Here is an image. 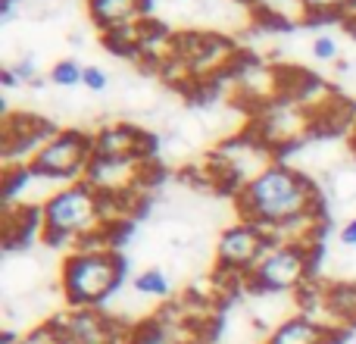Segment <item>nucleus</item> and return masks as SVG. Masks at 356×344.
<instances>
[{"label":"nucleus","mask_w":356,"mask_h":344,"mask_svg":"<svg viewBox=\"0 0 356 344\" xmlns=\"http://www.w3.org/2000/svg\"><path fill=\"white\" fill-rule=\"evenodd\" d=\"M144 22H147V19H144ZM144 22L119 25V29L104 31V47H106V50H113L116 56H141Z\"/></svg>","instance_id":"obj_13"},{"label":"nucleus","mask_w":356,"mask_h":344,"mask_svg":"<svg viewBox=\"0 0 356 344\" xmlns=\"http://www.w3.org/2000/svg\"><path fill=\"white\" fill-rule=\"evenodd\" d=\"M272 247V238L253 222H234L225 232L219 235V244H216V260H219V272L234 276L241 282H247L257 263L263 260V253Z\"/></svg>","instance_id":"obj_6"},{"label":"nucleus","mask_w":356,"mask_h":344,"mask_svg":"<svg viewBox=\"0 0 356 344\" xmlns=\"http://www.w3.org/2000/svg\"><path fill=\"white\" fill-rule=\"evenodd\" d=\"M147 3L150 0H88V13H91V19L97 22L100 31H110V29H119V25L150 19Z\"/></svg>","instance_id":"obj_12"},{"label":"nucleus","mask_w":356,"mask_h":344,"mask_svg":"<svg viewBox=\"0 0 356 344\" xmlns=\"http://www.w3.org/2000/svg\"><path fill=\"white\" fill-rule=\"evenodd\" d=\"M106 81H110V75L100 66H85V72H81V85H85L88 91H104Z\"/></svg>","instance_id":"obj_21"},{"label":"nucleus","mask_w":356,"mask_h":344,"mask_svg":"<svg viewBox=\"0 0 356 344\" xmlns=\"http://www.w3.org/2000/svg\"><path fill=\"white\" fill-rule=\"evenodd\" d=\"M50 329L63 335L69 344H125V332L119 320H113L106 310L66 307L50 316Z\"/></svg>","instance_id":"obj_7"},{"label":"nucleus","mask_w":356,"mask_h":344,"mask_svg":"<svg viewBox=\"0 0 356 344\" xmlns=\"http://www.w3.org/2000/svg\"><path fill=\"white\" fill-rule=\"evenodd\" d=\"M341 244H344V247H356V216L350 222H344V228H341Z\"/></svg>","instance_id":"obj_22"},{"label":"nucleus","mask_w":356,"mask_h":344,"mask_svg":"<svg viewBox=\"0 0 356 344\" xmlns=\"http://www.w3.org/2000/svg\"><path fill=\"white\" fill-rule=\"evenodd\" d=\"M129 260L119 251H69L60 266V291L66 307L104 310L122 288Z\"/></svg>","instance_id":"obj_3"},{"label":"nucleus","mask_w":356,"mask_h":344,"mask_svg":"<svg viewBox=\"0 0 356 344\" xmlns=\"http://www.w3.org/2000/svg\"><path fill=\"white\" fill-rule=\"evenodd\" d=\"M13 72L19 75V81H29V85H35L38 81V63H35V56L31 54H25V56H19L16 63H13Z\"/></svg>","instance_id":"obj_20"},{"label":"nucleus","mask_w":356,"mask_h":344,"mask_svg":"<svg viewBox=\"0 0 356 344\" xmlns=\"http://www.w3.org/2000/svg\"><path fill=\"white\" fill-rule=\"evenodd\" d=\"M81 72H85V66H79L75 60H60L50 66V81L60 88H72L81 85Z\"/></svg>","instance_id":"obj_16"},{"label":"nucleus","mask_w":356,"mask_h":344,"mask_svg":"<svg viewBox=\"0 0 356 344\" xmlns=\"http://www.w3.org/2000/svg\"><path fill=\"white\" fill-rule=\"evenodd\" d=\"M313 56L316 60H322V63L338 60V41H334L332 35H319L313 41Z\"/></svg>","instance_id":"obj_19"},{"label":"nucleus","mask_w":356,"mask_h":344,"mask_svg":"<svg viewBox=\"0 0 356 344\" xmlns=\"http://www.w3.org/2000/svg\"><path fill=\"white\" fill-rule=\"evenodd\" d=\"M234 203H238L241 219L259 226L263 232H272V228L284 226V222L297 219V216L325 210L319 185L307 172L288 166L282 160H275L257 178H250L234 194Z\"/></svg>","instance_id":"obj_1"},{"label":"nucleus","mask_w":356,"mask_h":344,"mask_svg":"<svg viewBox=\"0 0 356 344\" xmlns=\"http://www.w3.org/2000/svg\"><path fill=\"white\" fill-rule=\"evenodd\" d=\"M41 238L50 247H79L81 241H88L91 235L104 232L110 226L106 216V201L94 185H88L85 178L63 185L60 191L47 197L41 203Z\"/></svg>","instance_id":"obj_2"},{"label":"nucleus","mask_w":356,"mask_h":344,"mask_svg":"<svg viewBox=\"0 0 356 344\" xmlns=\"http://www.w3.org/2000/svg\"><path fill=\"white\" fill-rule=\"evenodd\" d=\"M347 29H350L353 35H356V19H350V22H347Z\"/></svg>","instance_id":"obj_25"},{"label":"nucleus","mask_w":356,"mask_h":344,"mask_svg":"<svg viewBox=\"0 0 356 344\" xmlns=\"http://www.w3.org/2000/svg\"><path fill=\"white\" fill-rule=\"evenodd\" d=\"M319 307L325 310V326L356 329V282H332L319 291Z\"/></svg>","instance_id":"obj_11"},{"label":"nucleus","mask_w":356,"mask_h":344,"mask_svg":"<svg viewBox=\"0 0 356 344\" xmlns=\"http://www.w3.org/2000/svg\"><path fill=\"white\" fill-rule=\"evenodd\" d=\"M319 247L303 244H282L272 241V247L263 253L257 269L247 276V288L253 295H288V291H303L313 279Z\"/></svg>","instance_id":"obj_4"},{"label":"nucleus","mask_w":356,"mask_h":344,"mask_svg":"<svg viewBox=\"0 0 356 344\" xmlns=\"http://www.w3.org/2000/svg\"><path fill=\"white\" fill-rule=\"evenodd\" d=\"M54 125L31 113H6L3 119V160L6 166H31L41 148L54 138Z\"/></svg>","instance_id":"obj_8"},{"label":"nucleus","mask_w":356,"mask_h":344,"mask_svg":"<svg viewBox=\"0 0 356 344\" xmlns=\"http://www.w3.org/2000/svg\"><path fill=\"white\" fill-rule=\"evenodd\" d=\"M131 288H135V295H141V297H169L172 295V282H169L166 269H160V266H150V269L138 272Z\"/></svg>","instance_id":"obj_15"},{"label":"nucleus","mask_w":356,"mask_h":344,"mask_svg":"<svg viewBox=\"0 0 356 344\" xmlns=\"http://www.w3.org/2000/svg\"><path fill=\"white\" fill-rule=\"evenodd\" d=\"M350 148H353V154H356V125H353V138H350Z\"/></svg>","instance_id":"obj_24"},{"label":"nucleus","mask_w":356,"mask_h":344,"mask_svg":"<svg viewBox=\"0 0 356 344\" xmlns=\"http://www.w3.org/2000/svg\"><path fill=\"white\" fill-rule=\"evenodd\" d=\"M154 138L135 125H110L94 135V157H135V160H150Z\"/></svg>","instance_id":"obj_9"},{"label":"nucleus","mask_w":356,"mask_h":344,"mask_svg":"<svg viewBox=\"0 0 356 344\" xmlns=\"http://www.w3.org/2000/svg\"><path fill=\"white\" fill-rule=\"evenodd\" d=\"M94 160V135H85L79 129L56 132L41 154L31 160V175L44 182H79L85 178L88 166Z\"/></svg>","instance_id":"obj_5"},{"label":"nucleus","mask_w":356,"mask_h":344,"mask_svg":"<svg viewBox=\"0 0 356 344\" xmlns=\"http://www.w3.org/2000/svg\"><path fill=\"white\" fill-rule=\"evenodd\" d=\"M328 188L334 191L338 197H356V172H350V169H341L338 175H332V185Z\"/></svg>","instance_id":"obj_18"},{"label":"nucleus","mask_w":356,"mask_h":344,"mask_svg":"<svg viewBox=\"0 0 356 344\" xmlns=\"http://www.w3.org/2000/svg\"><path fill=\"white\" fill-rule=\"evenodd\" d=\"M19 344H69V341L63 338V335H56L54 329H50V322H44V326L31 329L29 335H22Z\"/></svg>","instance_id":"obj_17"},{"label":"nucleus","mask_w":356,"mask_h":344,"mask_svg":"<svg viewBox=\"0 0 356 344\" xmlns=\"http://www.w3.org/2000/svg\"><path fill=\"white\" fill-rule=\"evenodd\" d=\"M300 3L309 22H319V19H347L350 22L356 10V0H300Z\"/></svg>","instance_id":"obj_14"},{"label":"nucleus","mask_w":356,"mask_h":344,"mask_svg":"<svg viewBox=\"0 0 356 344\" xmlns=\"http://www.w3.org/2000/svg\"><path fill=\"white\" fill-rule=\"evenodd\" d=\"M0 85H3L6 91H10V88H19V85H22V81H19V75L13 72V66H3V69H0Z\"/></svg>","instance_id":"obj_23"},{"label":"nucleus","mask_w":356,"mask_h":344,"mask_svg":"<svg viewBox=\"0 0 356 344\" xmlns=\"http://www.w3.org/2000/svg\"><path fill=\"white\" fill-rule=\"evenodd\" d=\"M266 344H338V329L325 326L322 320L307 313H297L282 320L269 335Z\"/></svg>","instance_id":"obj_10"}]
</instances>
